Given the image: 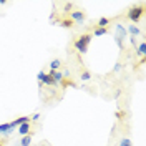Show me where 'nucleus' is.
I'll list each match as a JSON object with an SVG mask.
<instances>
[{"label":"nucleus","instance_id":"f257e3e1","mask_svg":"<svg viewBox=\"0 0 146 146\" xmlns=\"http://www.w3.org/2000/svg\"><path fill=\"white\" fill-rule=\"evenodd\" d=\"M90 42H91V35H88V33H86V35H82L76 42H75V48H76L80 53H86Z\"/></svg>","mask_w":146,"mask_h":146},{"label":"nucleus","instance_id":"f03ea898","mask_svg":"<svg viewBox=\"0 0 146 146\" xmlns=\"http://www.w3.org/2000/svg\"><path fill=\"white\" fill-rule=\"evenodd\" d=\"M141 15H143V7H133V9L128 12V18L131 22H135V23L141 18Z\"/></svg>","mask_w":146,"mask_h":146},{"label":"nucleus","instance_id":"7ed1b4c3","mask_svg":"<svg viewBox=\"0 0 146 146\" xmlns=\"http://www.w3.org/2000/svg\"><path fill=\"white\" fill-rule=\"evenodd\" d=\"M36 78H38V82H40V83H45V85H48V86H53V85H56V83L53 82V78H52L50 75L43 73V72L38 73V75H36Z\"/></svg>","mask_w":146,"mask_h":146},{"label":"nucleus","instance_id":"20e7f679","mask_svg":"<svg viewBox=\"0 0 146 146\" xmlns=\"http://www.w3.org/2000/svg\"><path fill=\"white\" fill-rule=\"evenodd\" d=\"M70 18H72V22H76L78 25H82L85 22V13L80 10H75V12H70Z\"/></svg>","mask_w":146,"mask_h":146},{"label":"nucleus","instance_id":"39448f33","mask_svg":"<svg viewBox=\"0 0 146 146\" xmlns=\"http://www.w3.org/2000/svg\"><path fill=\"white\" fill-rule=\"evenodd\" d=\"M30 128H32V123H30V121H28V123H23V125L18 126V133H20L22 136H27L28 133H30Z\"/></svg>","mask_w":146,"mask_h":146},{"label":"nucleus","instance_id":"423d86ee","mask_svg":"<svg viewBox=\"0 0 146 146\" xmlns=\"http://www.w3.org/2000/svg\"><path fill=\"white\" fill-rule=\"evenodd\" d=\"M12 129H15V128L12 126V123H3V125H0V133L5 135V136L12 133Z\"/></svg>","mask_w":146,"mask_h":146},{"label":"nucleus","instance_id":"0eeeda50","mask_svg":"<svg viewBox=\"0 0 146 146\" xmlns=\"http://www.w3.org/2000/svg\"><path fill=\"white\" fill-rule=\"evenodd\" d=\"M32 136H33V133L30 131L27 136H23L22 139H20V143H18V145H20V146H30V143H32Z\"/></svg>","mask_w":146,"mask_h":146},{"label":"nucleus","instance_id":"6e6552de","mask_svg":"<svg viewBox=\"0 0 146 146\" xmlns=\"http://www.w3.org/2000/svg\"><path fill=\"white\" fill-rule=\"evenodd\" d=\"M28 121H30V118H28V116H20L18 119L12 121V126H13V128H18L20 125H23V123H28Z\"/></svg>","mask_w":146,"mask_h":146},{"label":"nucleus","instance_id":"1a4fd4ad","mask_svg":"<svg viewBox=\"0 0 146 146\" xmlns=\"http://www.w3.org/2000/svg\"><path fill=\"white\" fill-rule=\"evenodd\" d=\"M50 76L53 78L55 83H60L62 80H63V73H62V72H52V73H50Z\"/></svg>","mask_w":146,"mask_h":146},{"label":"nucleus","instance_id":"9d476101","mask_svg":"<svg viewBox=\"0 0 146 146\" xmlns=\"http://www.w3.org/2000/svg\"><path fill=\"white\" fill-rule=\"evenodd\" d=\"M126 32H128V33H131V35L135 36V35H138V33H139V28H138L136 25H128Z\"/></svg>","mask_w":146,"mask_h":146},{"label":"nucleus","instance_id":"9b49d317","mask_svg":"<svg viewBox=\"0 0 146 146\" xmlns=\"http://www.w3.org/2000/svg\"><path fill=\"white\" fill-rule=\"evenodd\" d=\"M60 65H62V62H60L58 58H55V60H52V63H50V68H52V72H55V70H58V68H60Z\"/></svg>","mask_w":146,"mask_h":146},{"label":"nucleus","instance_id":"f8f14e48","mask_svg":"<svg viewBox=\"0 0 146 146\" xmlns=\"http://www.w3.org/2000/svg\"><path fill=\"white\" fill-rule=\"evenodd\" d=\"M116 30H118V33H119L118 36H121V38H125V36H126V33H128V32H126V28L123 27L121 23H119V25H116Z\"/></svg>","mask_w":146,"mask_h":146},{"label":"nucleus","instance_id":"ddd939ff","mask_svg":"<svg viewBox=\"0 0 146 146\" xmlns=\"http://www.w3.org/2000/svg\"><path fill=\"white\" fill-rule=\"evenodd\" d=\"M110 23V20L108 18H105V17H101L100 20H98V28H105L106 25Z\"/></svg>","mask_w":146,"mask_h":146},{"label":"nucleus","instance_id":"4468645a","mask_svg":"<svg viewBox=\"0 0 146 146\" xmlns=\"http://www.w3.org/2000/svg\"><path fill=\"white\" fill-rule=\"evenodd\" d=\"M138 55H139V56H145L146 55V45L145 43H139V46H138Z\"/></svg>","mask_w":146,"mask_h":146},{"label":"nucleus","instance_id":"2eb2a0df","mask_svg":"<svg viewBox=\"0 0 146 146\" xmlns=\"http://www.w3.org/2000/svg\"><path fill=\"white\" fill-rule=\"evenodd\" d=\"M119 146H133V143H131L129 138H123V139L119 141Z\"/></svg>","mask_w":146,"mask_h":146},{"label":"nucleus","instance_id":"dca6fc26","mask_svg":"<svg viewBox=\"0 0 146 146\" xmlns=\"http://www.w3.org/2000/svg\"><path fill=\"white\" fill-rule=\"evenodd\" d=\"M80 78H82L83 82H88V80H90V78H91V75H90V72H83L82 75H80Z\"/></svg>","mask_w":146,"mask_h":146},{"label":"nucleus","instance_id":"f3484780","mask_svg":"<svg viewBox=\"0 0 146 146\" xmlns=\"http://www.w3.org/2000/svg\"><path fill=\"white\" fill-rule=\"evenodd\" d=\"M106 33V28H96L95 30V36H101V35H105Z\"/></svg>","mask_w":146,"mask_h":146},{"label":"nucleus","instance_id":"a211bd4d","mask_svg":"<svg viewBox=\"0 0 146 146\" xmlns=\"http://www.w3.org/2000/svg\"><path fill=\"white\" fill-rule=\"evenodd\" d=\"M62 25H63V27H72L73 22H72V20H63V22H62Z\"/></svg>","mask_w":146,"mask_h":146},{"label":"nucleus","instance_id":"6ab92c4d","mask_svg":"<svg viewBox=\"0 0 146 146\" xmlns=\"http://www.w3.org/2000/svg\"><path fill=\"white\" fill-rule=\"evenodd\" d=\"M121 68H123V65H121V63H116V65H115V66H113V72L116 73V72H119Z\"/></svg>","mask_w":146,"mask_h":146},{"label":"nucleus","instance_id":"aec40b11","mask_svg":"<svg viewBox=\"0 0 146 146\" xmlns=\"http://www.w3.org/2000/svg\"><path fill=\"white\" fill-rule=\"evenodd\" d=\"M32 119H33V121H38V119H40V115H38V113H35V115L32 116Z\"/></svg>","mask_w":146,"mask_h":146},{"label":"nucleus","instance_id":"412c9836","mask_svg":"<svg viewBox=\"0 0 146 146\" xmlns=\"http://www.w3.org/2000/svg\"><path fill=\"white\" fill-rule=\"evenodd\" d=\"M68 10H72V3H66L65 5V12H68Z\"/></svg>","mask_w":146,"mask_h":146},{"label":"nucleus","instance_id":"4be33fe9","mask_svg":"<svg viewBox=\"0 0 146 146\" xmlns=\"http://www.w3.org/2000/svg\"><path fill=\"white\" fill-rule=\"evenodd\" d=\"M0 146H3V145H2V143H0Z\"/></svg>","mask_w":146,"mask_h":146}]
</instances>
